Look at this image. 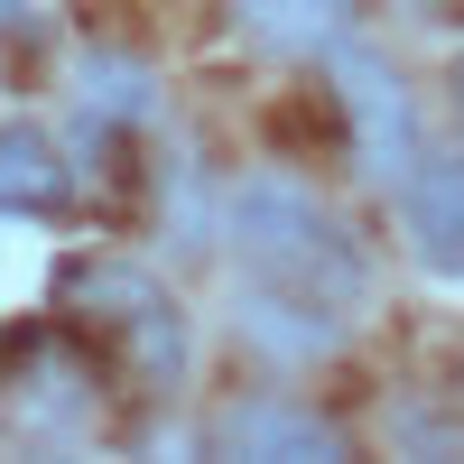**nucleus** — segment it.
I'll return each mask as SVG.
<instances>
[{"label": "nucleus", "instance_id": "f257e3e1", "mask_svg": "<svg viewBox=\"0 0 464 464\" xmlns=\"http://www.w3.org/2000/svg\"><path fill=\"white\" fill-rule=\"evenodd\" d=\"M232 269H242V316L251 334L288 343V353H325V343L362 316L372 297V251L343 232L334 205H316L288 177H242L223 205Z\"/></svg>", "mask_w": 464, "mask_h": 464}, {"label": "nucleus", "instance_id": "f03ea898", "mask_svg": "<svg viewBox=\"0 0 464 464\" xmlns=\"http://www.w3.org/2000/svg\"><path fill=\"white\" fill-rule=\"evenodd\" d=\"M65 306L102 343H121V362L140 381H177L186 372V316H177V297L149 279L140 260H74L65 269Z\"/></svg>", "mask_w": 464, "mask_h": 464}, {"label": "nucleus", "instance_id": "7ed1b4c3", "mask_svg": "<svg viewBox=\"0 0 464 464\" xmlns=\"http://www.w3.org/2000/svg\"><path fill=\"white\" fill-rule=\"evenodd\" d=\"M334 93H343V121H353V168H362L372 186H400V177L418 168V149H428L400 65H381L372 47L343 37V47H334Z\"/></svg>", "mask_w": 464, "mask_h": 464}, {"label": "nucleus", "instance_id": "20e7f679", "mask_svg": "<svg viewBox=\"0 0 464 464\" xmlns=\"http://www.w3.org/2000/svg\"><path fill=\"white\" fill-rule=\"evenodd\" d=\"M400 223L418 269L464 279V149H418V168L400 177Z\"/></svg>", "mask_w": 464, "mask_h": 464}, {"label": "nucleus", "instance_id": "39448f33", "mask_svg": "<svg viewBox=\"0 0 464 464\" xmlns=\"http://www.w3.org/2000/svg\"><path fill=\"white\" fill-rule=\"evenodd\" d=\"M214 446H223V455H279V464H334V455H353V437H343L334 418L288 409V400H242V409H223V418H214Z\"/></svg>", "mask_w": 464, "mask_h": 464}, {"label": "nucleus", "instance_id": "423d86ee", "mask_svg": "<svg viewBox=\"0 0 464 464\" xmlns=\"http://www.w3.org/2000/svg\"><path fill=\"white\" fill-rule=\"evenodd\" d=\"M74 205V159L37 121H0V214H65Z\"/></svg>", "mask_w": 464, "mask_h": 464}, {"label": "nucleus", "instance_id": "0eeeda50", "mask_svg": "<svg viewBox=\"0 0 464 464\" xmlns=\"http://www.w3.org/2000/svg\"><path fill=\"white\" fill-rule=\"evenodd\" d=\"M232 19L279 56H334L353 28V0H232Z\"/></svg>", "mask_w": 464, "mask_h": 464}, {"label": "nucleus", "instance_id": "6e6552de", "mask_svg": "<svg viewBox=\"0 0 464 464\" xmlns=\"http://www.w3.org/2000/svg\"><path fill=\"white\" fill-rule=\"evenodd\" d=\"M74 102H84L93 130H121V121H149V111H159L140 56H84V65H74Z\"/></svg>", "mask_w": 464, "mask_h": 464}, {"label": "nucleus", "instance_id": "1a4fd4ad", "mask_svg": "<svg viewBox=\"0 0 464 464\" xmlns=\"http://www.w3.org/2000/svg\"><path fill=\"white\" fill-rule=\"evenodd\" d=\"M19 10H28V0H0V19H19Z\"/></svg>", "mask_w": 464, "mask_h": 464}]
</instances>
